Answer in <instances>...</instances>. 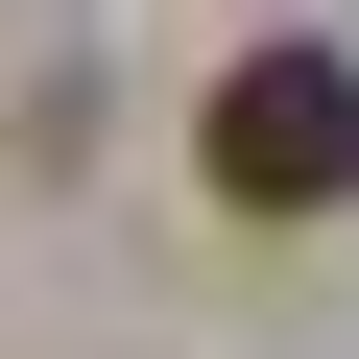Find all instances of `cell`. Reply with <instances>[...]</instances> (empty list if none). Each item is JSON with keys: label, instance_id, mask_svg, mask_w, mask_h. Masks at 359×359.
Returning a JSON list of instances; mask_svg holds the SVG:
<instances>
[{"label": "cell", "instance_id": "cell-1", "mask_svg": "<svg viewBox=\"0 0 359 359\" xmlns=\"http://www.w3.org/2000/svg\"><path fill=\"white\" fill-rule=\"evenodd\" d=\"M192 168H216V216H335L359 192V48H240Z\"/></svg>", "mask_w": 359, "mask_h": 359}]
</instances>
